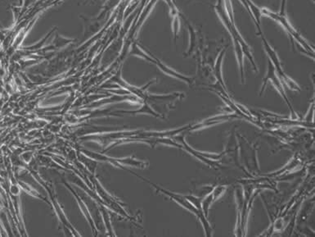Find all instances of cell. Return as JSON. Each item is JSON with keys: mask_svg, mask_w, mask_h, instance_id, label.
I'll return each mask as SVG.
<instances>
[{"mask_svg": "<svg viewBox=\"0 0 315 237\" xmlns=\"http://www.w3.org/2000/svg\"><path fill=\"white\" fill-rule=\"evenodd\" d=\"M131 174H134L136 176H138L139 178L142 179L143 181L148 182L149 184L151 185V187H153L154 189L156 190V191L160 192L162 193L163 195H166L167 197L170 198L171 200H174L175 203H177L179 205L181 206L182 208H184L186 210L189 211L190 213H193L194 215L197 217V219H199V221H201V225L202 227L204 228L205 234L207 237H211L213 235V229H212L211 226L210 224L208 219H207V217L205 216L204 213H201L199 212L197 209H196L195 207H194L192 204H191L189 201H188L184 195H180V194H176V193H174V192L170 191V190H167L162 188V187L157 186V185L155 184V183H152L151 181L148 180V179L143 178L142 176H138V174H135V173H132L130 172Z\"/></svg>", "mask_w": 315, "mask_h": 237, "instance_id": "6da1fadb", "label": "cell"}, {"mask_svg": "<svg viewBox=\"0 0 315 237\" xmlns=\"http://www.w3.org/2000/svg\"><path fill=\"white\" fill-rule=\"evenodd\" d=\"M239 144V160L250 177L260 175V167L257 160V148L240 134L237 136Z\"/></svg>", "mask_w": 315, "mask_h": 237, "instance_id": "7a4b0ae2", "label": "cell"}, {"mask_svg": "<svg viewBox=\"0 0 315 237\" xmlns=\"http://www.w3.org/2000/svg\"><path fill=\"white\" fill-rule=\"evenodd\" d=\"M261 14H262V16H268L270 18H272L283 26L285 31L287 32L289 37L291 39L293 48L295 47V40H296L298 43L299 46H301L305 50L314 54V49H313L312 47L309 45V43L306 41L305 39L302 37V35L300 34L299 32H297V30L291 26L290 21H288V19L286 18L285 14H280L279 13L277 14V13H274L273 11L265 8H261Z\"/></svg>", "mask_w": 315, "mask_h": 237, "instance_id": "3957f363", "label": "cell"}, {"mask_svg": "<svg viewBox=\"0 0 315 237\" xmlns=\"http://www.w3.org/2000/svg\"><path fill=\"white\" fill-rule=\"evenodd\" d=\"M269 81H271V82H272L273 87L278 91V93L280 94V95L282 96V98L284 99V101L286 102V104H287V106H288L289 110L291 111V118L296 119V118H297V117H296L297 113L295 112L293 108L291 106V102L289 100L288 97L286 95L285 90H284V85L282 84L280 79H279L278 75L276 73L275 67H274L273 63H272L270 60H268L267 73H266L265 78L263 79L262 87H261V90H260V95H262L264 91H265V89H266V86H267V84Z\"/></svg>", "mask_w": 315, "mask_h": 237, "instance_id": "277c9868", "label": "cell"}, {"mask_svg": "<svg viewBox=\"0 0 315 237\" xmlns=\"http://www.w3.org/2000/svg\"><path fill=\"white\" fill-rule=\"evenodd\" d=\"M231 133L230 136L228 137V142L225 147V151L222 152L223 157L220 160V163H232L237 166L238 168H241L245 174H246V171L244 169L243 167L241 166L239 160V144H238V139L236 136L234 131ZM247 175V174H246Z\"/></svg>", "mask_w": 315, "mask_h": 237, "instance_id": "5b68a950", "label": "cell"}, {"mask_svg": "<svg viewBox=\"0 0 315 237\" xmlns=\"http://www.w3.org/2000/svg\"><path fill=\"white\" fill-rule=\"evenodd\" d=\"M236 117H238V115L236 114V113H225V114L214 116V117L205 119L201 123H196L194 125H190V127L188 129V131H198V130H201L202 128L209 127V126L216 125L219 123H225V122L231 120V119L236 118Z\"/></svg>", "mask_w": 315, "mask_h": 237, "instance_id": "8992f818", "label": "cell"}, {"mask_svg": "<svg viewBox=\"0 0 315 237\" xmlns=\"http://www.w3.org/2000/svg\"><path fill=\"white\" fill-rule=\"evenodd\" d=\"M47 190L49 193V196H50V205H53V208H54L57 215L59 217V220H60L61 223L63 224L64 227H66V229L71 231L72 232V234L74 235V236H80V234L73 228L72 224L70 223V221H68V219H67L66 215H65V213H63V211H62L61 207L59 205V202L57 201V199H56L55 196H53V193L52 191V190L49 187H47Z\"/></svg>", "mask_w": 315, "mask_h": 237, "instance_id": "52a82bcc", "label": "cell"}, {"mask_svg": "<svg viewBox=\"0 0 315 237\" xmlns=\"http://www.w3.org/2000/svg\"><path fill=\"white\" fill-rule=\"evenodd\" d=\"M154 59H155V64H156V66L159 67L160 69L162 70V72L165 73V74L170 76L171 78L178 79V80H182L183 82H185L186 84H188L189 86L194 85L195 78H189V77L181 74L180 72H177L172 68L166 66V65H165L164 63H162V62H160L158 59H155V58H154Z\"/></svg>", "mask_w": 315, "mask_h": 237, "instance_id": "ba28073f", "label": "cell"}, {"mask_svg": "<svg viewBox=\"0 0 315 237\" xmlns=\"http://www.w3.org/2000/svg\"><path fill=\"white\" fill-rule=\"evenodd\" d=\"M63 183L69 189L70 191L72 192V195H74L75 199L76 200L77 204H78V205L80 207V211L82 212L84 216L85 217V219H86L88 222L90 224V227L93 230V232H94V234L98 235V233H97V229H96L95 226H94V222H93V219L91 218V215H90V212H89V209H88L87 205H85V203L80 197L79 194L76 191H75L74 190L72 189V187L67 182L63 181Z\"/></svg>", "mask_w": 315, "mask_h": 237, "instance_id": "9c48e42d", "label": "cell"}, {"mask_svg": "<svg viewBox=\"0 0 315 237\" xmlns=\"http://www.w3.org/2000/svg\"><path fill=\"white\" fill-rule=\"evenodd\" d=\"M258 35H260V37H261L264 48H265V52H266L268 56H269V59H270L269 60L273 63V66L275 67L276 72L283 71L284 69H283V67H282V63H281L280 59L278 58V54L276 53V51L270 46L267 40L265 39V36L263 35L262 31L259 32Z\"/></svg>", "mask_w": 315, "mask_h": 237, "instance_id": "30bf717a", "label": "cell"}, {"mask_svg": "<svg viewBox=\"0 0 315 237\" xmlns=\"http://www.w3.org/2000/svg\"><path fill=\"white\" fill-rule=\"evenodd\" d=\"M227 48H228V46H225V48H223L222 50L220 51V54L218 55L216 61H215V66L213 67V71H212V73L215 76L216 80L220 83V85H222L224 89L226 91H228V90H227L225 80H224V78H223L222 63Z\"/></svg>", "mask_w": 315, "mask_h": 237, "instance_id": "8fae6325", "label": "cell"}, {"mask_svg": "<svg viewBox=\"0 0 315 237\" xmlns=\"http://www.w3.org/2000/svg\"><path fill=\"white\" fill-rule=\"evenodd\" d=\"M115 160L117 162V167L124 169V170L129 171V172L130 170L124 168V166H130V167L137 168H146L149 166V162L141 161V160L137 159L134 157L120 158H115Z\"/></svg>", "mask_w": 315, "mask_h": 237, "instance_id": "7c38bea8", "label": "cell"}, {"mask_svg": "<svg viewBox=\"0 0 315 237\" xmlns=\"http://www.w3.org/2000/svg\"><path fill=\"white\" fill-rule=\"evenodd\" d=\"M233 39V47L235 51L236 57H237V61L239 63V72H240V77H241V82L242 84L245 83V72H244V54L241 50V46L239 44V40L235 36H232Z\"/></svg>", "mask_w": 315, "mask_h": 237, "instance_id": "4fadbf2b", "label": "cell"}, {"mask_svg": "<svg viewBox=\"0 0 315 237\" xmlns=\"http://www.w3.org/2000/svg\"><path fill=\"white\" fill-rule=\"evenodd\" d=\"M117 112H121V113H125V114H149L156 117V118H163L162 115L159 114L158 112H156L155 110L152 109V107L147 101H143L142 106L140 109L135 111H117Z\"/></svg>", "mask_w": 315, "mask_h": 237, "instance_id": "5bb4252c", "label": "cell"}, {"mask_svg": "<svg viewBox=\"0 0 315 237\" xmlns=\"http://www.w3.org/2000/svg\"><path fill=\"white\" fill-rule=\"evenodd\" d=\"M276 73H277L278 78L280 79L282 84L284 85H286L287 88L290 89L291 91H298V92L301 91V89L300 87V85L294 80H292L290 77H288L285 73L284 70L280 71V72H276Z\"/></svg>", "mask_w": 315, "mask_h": 237, "instance_id": "9a60e30c", "label": "cell"}, {"mask_svg": "<svg viewBox=\"0 0 315 237\" xmlns=\"http://www.w3.org/2000/svg\"><path fill=\"white\" fill-rule=\"evenodd\" d=\"M181 17L183 18V20L185 21L186 24H187V27L188 28V32H189V34H190V45H189V48H188V51L186 52L185 55L184 56H189L191 55L193 52H194V49L196 48V32L194 29V27L188 22V20L184 17L183 14H181Z\"/></svg>", "mask_w": 315, "mask_h": 237, "instance_id": "2e32d148", "label": "cell"}, {"mask_svg": "<svg viewBox=\"0 0 315 237\" xmlns=\"http://www.w3.org/2000/svg\"><path fill=\"white\" fill-rule=\"evenodd\" d=\"M18 185L21 189L24 190L25 191L28 193L29 195H32L34 197L39 198V199L44 200L45 202L49 203L48 200H46L45 198L43 197L42 195H40L39 192L35 191V190L32 189L31 187H30L29 185H27V183H24L23 181H19Z\"/></svg>", "mask_w": 315, "mask_h": 237, "instance_id": "e0dca14e", "label": "cell"}, {"mask_svg": "<svg viewBox=\"0 0 315 237\" xmlns=\"http://www.w3.org/2000/svg\"><path fill=\"white\" fill-rule=\"evenodd\" d=\"M227 189H228L227 185H217L216 187H214V189L211 190L214 201L215 202L216 200L222 197L223 195H225V192L227 191Z\"/></svg>", "mask_w": 315, "mask_h": 237, "instance_id": "ac0fdd59", "label": "cell"}, {"mask_svg": "<svg viewBox=\"0 0 315 237\" xmlns=\"http://www.w3.org/2000/svg\"><path fill=\"white\" fill-rule=\"evenodd\" d=\"M180 15L181 13L179 15L173 16V32H174V36H175V43L176 44L178 37V32H180Z\"/></svg>", "mask_w": 315, "mask_h": 237, "instance_id": "d6986e66", "label": "cell"}, {"mask_svg": "<svg viewBox=\"0 0 315 237\" xmlns=\"http://www.w3.org/2000/svg\"><path fill=\"white\" fill-rule=\"evenodd\" d=\"M286 0H282V4H281V9L279 14H285V5H286Z\"/></svg>", "mask_w": 315, "mask_h": 237, "instance_id": "ffe728a7", "label": "cell"}]
</instances>
